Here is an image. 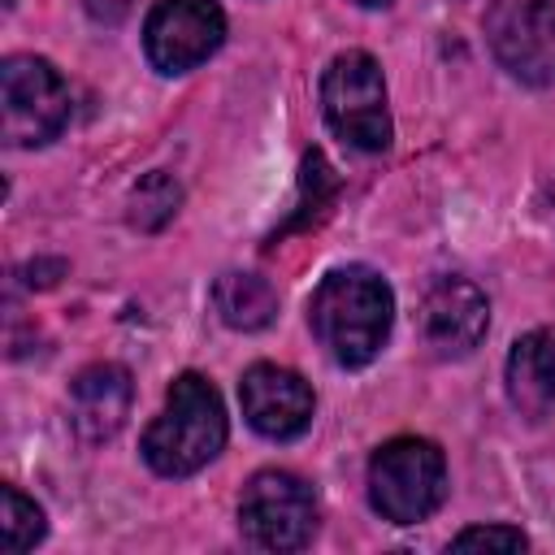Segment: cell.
<instances>
[{
    "label": "cell",
    "instance_id": "obj_14",
    "mask_svg": "<svg viewBox=\"0 0 555 555\" xmlns=\"http://www.w3.org/2000/svg\"><path fill=\"white\" fill-rule=\"evenodd\" d=\"M43 529L48 525H43L39 503H30L17 486H4L0 490V551L4 555H22L43 538Z\"/></svg>",
    "mask_w": 555,
    "mask_h": 555
},
{
    "label": "cell",
    "instance_id": "obj_1",
    "mask_svg": "<svg viewBox=\"0 0 555 555\" xmlns=\"http://www.w3.org/2000/svg\"><path fill=\"white\" fill-rule=\"evenodd\" d=\"M312 334L343 369H364L390 338L395 325V295L382 273L369 264H343L321 278L308 304Z\"/></svg>",
    "mask_w": 555,
    "mask_h": 555
},
{
    "label": "cell",
    "instance_id": "obj_5",
    "mask_svg": "<svg viewBox=\"0 0 555 555\" xmlns=\"http://www.w3.org/2000/svg\"><path fill=\"white\" fill-rule=\"evenodd\" d=\"M0 113L9 147H39L65 130L69 87L43 56L13 52L0 65Z\"/></svg>",
    "mask_w": 555,
    "mask_h": 555
},
{
    "label": "cell",
    "instance_id": "obj_17",
    "mask_svg": "<svg viewBox=\"0 0 555 555\" xmlns=\"http://www.w3.org/2000/svg\"><path fill=\"white\" fill-rule=\"evenodd\" d=\"M87 13L95 17V22H121L126 13H130V0H87Z\"/></svg>",
    "mask_w": 555,
    "mask_h": 555
},
{
    "label": "cell",
    "instance_id": "obj_18",
    "mask_svg": "<svg viewBox=\"0 0 555 555\" xmlns=\"http://www.w3.org/2000/svg\"><path fill=\"white\" fill-rule=\"evenodd\" d=\"M356 4H364V9H386L390 0H356Z\"/></svg>",
    "mask_w": 555,
    "mask_h": 555
},
{
    "label": "cell",
    "instance_id": "obj_3",
    "mask_svg": "<svg viewBox=\"0 0 555 555\" xmlns=\"http://www.w3.org/2000/svg\"><path fill=\"white\" fill-rule=\"evenodd\" d=\"M447 499V460L429 438H390L369 460V503L390 525H416Z\"/></svg>",
    "mask_w": 555,
    "mask_h": 555
},
{
    "label": "cell",
    "instance_id": "obj_12",
    "mask_svg": "<svg viewBox=\"0 0 555 555\" xmlns=\"http://www.w3.org/2000/svg\"><path fill=\"white\" fill-rule=\"evenodd\" d=\"M507 399L520 416L542 421L555 408V334L533 330L507 351Z\"/></svg>",
    "mask_w": 555,
    "mask_h": 555
},
{
    "label": "cell",
    "instance_id": "obj_10",
    "mask_svg": "<svg viewBox=\"0 0 555 555\" xmlns=\"http://www.w3.org/2000/svg\"><path fill=\"white\" fill-rule=\"evenodd\" d=\"M490 325V304L468 278H438L421 299V338L429 356L460 360L468 356Z\"/></svg>",
    "mask_w": 555,
    "mask_h": 555
},
{
    "label": "cell",
    "instance_id": "obj_2",
    "mask_svg": "<svg viewBox=\"0 0 555 555\" xmlns=\"http://www.w3.org/2000/svg\"><path fill=\"white\" fill-rule=\"evenodd\" d=\"M225 447V408L208 377H173L160 416L143 434V460L160 477H191Z\"/></svg>",
    "mask_w": 555,
    "mask_h": 555
},
{
    "label": "cell",
    "instance_id": "obj_9",
    "mask_svg": "<svg viewBox=\"0 0 555 555\" xmlns=\"http://www.w3.org/2000/svg\"><path fill=\"white\" fill-rule=\"evenodd\" d=\"M238 399H243V416L260 438L273 442H291L312 425V386L282 364H251L238 382Z\"/></svg>",
    "mask_w": 555,
    "mask_h": 555
},
{
    "label": "cell",
    "instance_id": "obj_8",
    "mask_svg": "<svg viewBox=\"0 0 555 555\" xmlns=\"http://www.w3.org/2000/svg\"><path fill=\"white\" fill-rule=\"evenodd\" d=\"M225 39V13L212 0H156L143 22V52L160 74H186Z\"/></svg>",
    "mask_w": 555,
    "mask_h": 555
},
{
    "label": "cell",
    "instance_id": "obj_4",
    "mask_svg": "<svg viewBox=\"0 0 555 555\" xmlns=\"http://www.w3.org/2000/svg\"><path fill=\"white\" fill-rule=\"evenodd\" d=\"M321 113L330 130L360 147V152H386L390 147V104H386V78L382 65L351 48L338 52L321 74Z\"/></svg>",
    "mask_w": 555,
    "mask_h": 555
},
{
    "label": "cell",
    "instance_id": "obj_11",
    "mask_svg": "<svg viewBox=\"0 0 555 555\" xmlns=\"http://www.w3.org/2000/svg\"><path fill=\"white\" fill-rule=\"evenodd\" d=\"M130 373L121 364H91L69 382V425L82 442H108L130 416Z\"/></svg>",
    "mask_w": 555,
    "mask_h": 555
},
{
    "label": "cell",
    "instance_id": "obj_15",
    "mask_svg": "<svg viewBox=\"0 0 555 555\" xmlns=\"http://www.w3.org/2000/svg\"><path fill=\"white\" fill-rule=\"evenodd\" d=\"M178 199H182V191H178V182H173L169 173H147V178L130 191V225H139V230H160V225L178 212Z\"/></svg>",
    "mask_w": 555,
    "mask_h": 555
},
{
    "label": "cell",
    "instance_id": "obj_19",
    "mask_svg": "<svg viewBox=\"0 0 555 555\" xmlns=\"http://www.w3.org/2000/svg\"><path fill=\"white\" fill-rule=\"evenodd\" d=\"M4 9H13V0H4Z\"/></svg>",
    "mask_w": 555,
    "mask_h": 555
},
{
    "label": "cell",
    "instance_id": "obj_6",
    "mask_svg": "<svg viewBox=\"0 0 555 555\" xmlns=\"http://www.w3.org/2000/svg\"><path fill=\"white\" fill-rule=\"evenodd\" d=\"M238 525L260 551H299L317 533V494L286 468H264L243 486Z\"/></svg>",
    "mask_w": 555,
    "mask_h": 555
},
{
    "label": "cell",
    "instance_id": "obj_13",
    "mask_svg": "<svg viewBox=\"0 0 555 555\" xmlns=\"http://www.w3.org/2000/svg\"><path fill=\"white\" fill-rule=\"evenodd\" d=\"M212 308L230 330H264L278 317V291L260 273H221L212 286Z\"/></svg>",
    "mask_w": 555,
    "mask_h": 555
},
{
    "label": "cell",
    "instance_id": "obj_16",
    "mask_svg": "<svg viewBox=\"0 0 555 555\" xmlns=\"http://www.w3.org/2000/svg\"><path fill=\"white\" fill-rule=\"evenodd\" d=\"M451 546L455 551H525L529 538L520 529H512V525H473V529L455 533Z\"/></svg>",
    "mask_w": 555,
    "mask_h": 555
},
{
    "label": "cell",
    "instance_id": "obj_7",
    "mask_svg": "<svg viewBox=\"0 0 555 555\" xmlns=\"http://www.w3.org/2000/svg\"><path fill=\"white\" fill-rule=\"evenodd\" d=\"M486 39L516 82H555V0H490Z\"/></svg>",
    "mask_w": 555,
    "mask_h": 555
}]
</instances>
